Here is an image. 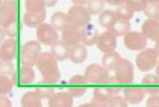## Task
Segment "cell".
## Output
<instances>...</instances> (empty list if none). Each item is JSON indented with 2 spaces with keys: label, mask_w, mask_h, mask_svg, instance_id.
Here are the masks:
<instances>
[{
  "label": "cell",
  "mask_w": 159,
  "mask_h": 107,
  "mask_svg": "<svg viewBox=\"0 0 159 107\" xmlns=\"http://www.w3.org/2000/svg\"><path fill=\"white\" fill-rule=\"evenodd\" d=\"M156 75H158L159 76V61H158V63H157V65H156Z\"/></svg>",
  "instance_id": "46"
},
{
  "label": "cell",
  "mask_w": 159,
  "mask_h": 107,
  "mask_svg": "<svg viewBox=\"0 0 159 107\" xmlns=\"http://www.w3.org/2000/svg\"><path fill=\"white\" fill-rule=\"evenodd\" d=\"M134 12H141L144 11L147 6V1L146 0H126V2Z\"/></svg>",
  "instance_id": "35"
},
{
  "label": "cell",
  "mask_w": 159,
  "mask_h": 107,
  "mask_svg": "<svg viewBox=\"0 0 159 107\" xmlns=\"http://www.w3.org/2000/svg\"><path fill=\"white\" fill-rule=\"evenodd\" d=\"M0 72H1V75H3V76H13L16 72L13 63H11V62H6V61H1Z\"/></svg>",
  "instance_id": "34"
},
{
  "label": "cell",
  "mask_w": 159,
  "mask_h": 107,
  "mask_svg": "<svg viewBox=\"0 0 159 107\" xmlns=\"http://www.w3.org/2000/svg\"><path fill=\"white\" fill-rule=\"evenodd\" d=\"M99 37L98 31L92 23L85 25L83 28H81V43L85 46H94L97 42Z\"/></svg>",
  "instance_id": "16"
},
{
  "label": "cell",
  "mask_w": 159,
  "mask_h": 107,
  "mask_svg": "<svg viewBox=\"0 0 159 107\" xmlns=\"http://www.w3.org/2000/svg\"><path fill=\"white\" fill-rule=\"evenodd\" d=\"M112 95L113 93L108 87L95 88L93 91V101L97 103L99 107H106V102Z\"/></svg>",
  "instance_id": "22"
},
{
  "label": "cell",
  "mask_w": 159,
  "mask_h": 107,
  "mask_svg": "<svg viewBox=\"0 0 159 107\" xmlns=\"http://www.w3.org/2000/svg\"><path fill=\"white\" fill-rule=\"evenodd\" d=\"M91 15L92 14L89 13L85 6L73 5L66 13L68 25L77 27V28H83L85 25L91 22Z\"/></svg>",
  "instance_id": "3"
},
{
  "label": "cell",
  "mask_w": 159,
  "mask_h": 107,
  "mask_svg": "<svg viewBox=\"0 0 159 107\" xmlns=\"http://www.w3.org/2000/svg\"><path fill=\"white\" fill-rule=\"evenodd\" d=\"M144 90L149 95L152 94H159V85H144Z\"/></svg>",
  "instance_id": "40"
},
{
  "label": "cell",
  "mask_w": 159,
  "mask_h": 107,
  "mask_svg": "<svg viewBox=\"0 0 159 107\" xmlns=\"http://www.w3.org/2000/svg\"><path fill=\"white\" fill-rule=\"evenodd\" d=\"M144 13L148 19H154L159 21V2H149L147 3Z\"/></svg>",
  "instance_id": "32"
},
{
  "label": "cell",
  "mask_w": 159,
  "mask_h": 107,
  "mask_svg": "<svg viewBox=\"0 0 159 107\" xmlns=\"http://www.w3.org/2000/svg\"><path fill=\"white\" fill-rule=\"evenodd\" d=\"M96 46H97L98 50L102 51L104 54L113 52L117 48V37L109 29H107L99 35Z\"/></svg>",
  "instance_id": "10"
},
{
  "label": "cell",
  "mask_w": 159,
  "mask_h": 107,
  "mask_svg": "<svg viewBox=\"0 0 159 107\" xmlns=\"http://www.w3.org/2000/svg\"><path fill=\"white\" fill-rule=\"evenodd\" d=\"M124 98L129 104H139L145 97V90L139 87H129L123 90Z\"/></svg>",
  "instance_id": "17"
},
{
  "label": "cell",
  "mask_w": 159,
  "mask_h": 107,
  "mask_svg": "<svg viewBox=\"0 0 159 107\" xmlns=\"http://www.w3.org/2000/svg\"><path fill=\"white\" fill-rule=\"evenodd\" d=\"M107 3H109V5L111 6H120V5H123V3L126 2V0H105Z\"/></svg>",
  "instance_id": "42"
},
{
  "label": "cell",
  "mask_w": 159,
  "mask_h": 107,
  "mask_svg": "<svg viewBox=\"0 0 159 107\" xmlns=\"http://www.w3.org/2000/svg\"><path fill=\"white\" fill-rule=\"evenodd\" d=\"M16 81H18V72H16L11 77L1 75L0 77V93L2 95H7L8 93H10L16 85Z\"/></svg>",
  "instance_id": "24"
},
{
  "label": "cell",
  "mask_w": 159,
  "mask_h": 107,
  "mask_svg": "<svg viewBox=\"0 0 159 107\" xmlns=\"http://www.w3.org/2000/svg\"><path fill=\"white\" fill-rule=\"evenodd\" d=\"M120 59H121V55L118 52H116V51L110 52V53H106V54H104V56H102V65L104 66L106 69H108L109 72H110V70H113V68L116 67V65H117L118 62L120 61Z\"/></svg>",
  "instance_id": "27"
},
{
  "label": "cell",
  "mask_w": 159,
  "mask_h": 107,
  "mask_svg": "<svg viewBox=\"0 0 159 107\" xmlns=\"http://www.w3.org/2000/svg\"><path fill=\"white\" fill-rule=\"evenodd\" d=\"M154 49H155V51L157 52V54L159 55V43H156V44H155Z\"/></svg>",
  "instance_id": "45"
},
{
  "label": "cell",
  "mask_w": 159,
  "mask_h": 107,
  "mask_svg": "<svg viewBox=\"0 0 159 107\" xmlns=\"http://www.w3.org/2000/svg\"><path fill=\"white\" fill-rule=\"evenodd\" d=\"M18 6L16 0H2L0 7V23L1 27H6L8 25L18 21Z\"/></svg>",
  "instance_id": "7"
},
{
  "label": "cell",
  "mask_w": 159,
  "mask_h": 107,
  "mask_svg": "<svg viewBox=\"0 0 159 107\" xmlns=\"http://www.w3.org/2000/svg\"><path fill=\"white\" fill-rule=\"evenodd\" d=\"M84 76L89 83L94 84H105L109 79V70L99 64H91L85 68Z\"/></svg>",
  "instance_id": "6"
},
{
  "label": "cell",
  "mask_w": 159,
  "mask_h": 107,
  "mask_svg": "<svg viewBox=\"0 0 159 107\" xmlns=\"http://www.w3.org/2000/svg\"><path fill=\"white\" fill-rule=\"evenodd\" d=\"M87 79L85 78L84 75H75V76L71 77L69 80V87L68 92L73 96V97H81L83 96L87 91Z\"/></svg>",
  "instance_id": "11"
},
{
  "label": "cell",
  "mask_w": 159,
  "mask_h": 107,
  "mask_svg": "<svg viewBox=\"0 0 159 107\" xmlns=\"http://www.w3.org/2000/svg\"><path fill=\"white\" fill-rule=\"evenodd\" d=\"M50 24L57 29L58 31H62L68 25V18L66 14L61 11L55 12L50 18Z\"/></svg>",
  "instance_id": "26"
},
{
  "label": "cell",
  "mask_w": 159,
  "mask_h": 107,
  "mask_svg": "<svg viewBox=\"0 0 159 107\" xmlns=\"http://www.w3.org/2000/svg\"><path fill=\"white\" fill-rule=\"evenodd\" d=\"M2 28H3V31H5L6 36H8L9 38H16L19 34L20 27H19L18 22H14V23H12V24L8 25V26L2 27Z\"/></svg>",
  "instance_id": "36"
},
{
  "label": "cell",
  "mask_w": 159,
  "mask_h": 107,
  "mask_svg": "<svg viewBox=\"0 0 159 107\" xmlns=\"http://www.w3.org/2000/svg\"><path fill=\"white\" fill-rule=\"evenodd\" d=\"M18 80L21 84H30L35 80V72L31 66H22L18 72Z\"/></svg>",
  "instance_id": "25"
},
{
  "label": "cell",
  "mask_w": 159,
  "mask_h": 107,
  "mask_svg": "<svg viewBox=\"0 0 159 107\" xmlns=\"http://www.w3.org/2000/svg\"><path fill=\"white\" fill-rule=\"evenodd\" d=\"M50 53L58 61H64L70 56V47L62 40H58L53 44H51Z\"/></svg>",
  "instance_id": "20"
},
{
  "label": "cell",
  "mask_w": 159,
  "mask_h": 107,
  "mask_svg": "<svg viewBox=\"0 0 159 107\" xmlns=\"http://www.w3.org/2000/svg\"><path fill=\"white\" fill-rule=\"evenodd\" d=\"M105 0H87L86 8L92 15H97L104 11Z\"/></svg>",
  "instance_id": "30"
},
{
  "label": "cell",
  "mask_w": 159,
  "mask_h": 107,
  "mask_svg": "<svg viewBox=\"0 0 159 107\" xmlns=\"http://www.w3.org/2000/svg\"><path fill=\"white\" fill-rule=\"evenodd\" d=\"M149 2H159V0H150ZM148 2V3H149Z\"/></svg>",
  "instance_id": "47"
},
{
  "label": "cell",
  "mask_w": 159,
  "mask_h": 107,
  "mask_svg": "<svg viewBox=\"0 0 159 107\" xmlns=\"http://www.w3.org/2000/svg\"><path fill=\"white\" fill-rule=\"evenodd\" d=\"M42 47L38 40H31L27 41L21 47L20 51V64L22 66H31L33 67L36 65L37 60L40 55Z\"/></svg>",
  "instance_id": "2"
},
{
  "label": "cell",
  "mask_w": 159,
  "mask_h": 107,
  "mask_svg": "<svg viewBox=\"0 0 159 107\" xmlns=\"http://www.w3.org/2000/svg\"><path fill=\"white\" fill-rule=\"evenodd\" d=\"M109 31L113 33L116 37H124L128 33L131 31V24L129 21H124L121 19H116V21L112 23Z\"/></svg>",
  "instance_id": "21"
},
{
  "label": "cell",
  "mask_w": 159,
  "mask_h": 107,
  "mask_svg": "<svg viewBox=\"0 0 159 107\" xmlns=\"http://www.w3.org/2000/svg\"><path fill=\"white\" fill-rule=\"evenodd\" d=\"M115 70V77L121 84H131L134 80V66L128 59H120Z\"/></svg>",
  "instance_id": "4"
},
{
  "label": "cell",
  "mask_w": 159,
  "mask_h": 107,
  "mask_svg": "<svg viewBox=\"0 0 159 107\" xmlns=\"http://www.w3.org/2000/svg\"><path fill=\"white\" fill-rule=\"evenodd\" d=\"M46 18V11L42 12H25L23 15V23L27 27H38L43 24Z\"/></svg>",
  "instance_id": "19"
},
{
  "label": "cell",
  "mask_w": 159,
  "mask_h": 107,
  "mask_svg": "<svg viewBox=\"0 0 159 107\" xmlns=\"http://www.w3.org/2000/svg\"><path fill=\"white\" fill-rule=\"evenodd\" d=\"M117 16H116L115 11L111 10H104L102 13L99 14V19H98V23L102 27L109 29V27L112 25V23L116 21Z\"/></svg>",
  "instance_id": "28"
},
{
  "label": "cell",
  "mask_w": 159,
  "mask_h": 107,
  "mask_svg": "<svg viewBox=\"0 0 159 107\" xmlns=\"http://www.w3.org/2000/svg\"><path fill=\"white\" fill-rule=\"evenodd\" d=\"M142 33L152 41L159 43V21L147 19L142 25Z\"/></svg>",
  "instance_id": "13"
},
{
  "label": "cell",
  "mask_w": 159,
  "mask_h": 107,
  "mask_svg": "<svg viewBox=\"0 0 159 107\" xmlns=\"http://www.w3.org/2000/svg\"><path fill=\"white\" fill-rule=\"evenodd\" d=\"M61 40L69 47L81 43V28L66 25V28L61 31Z\"/></svg>",
  "instance_id": "14"
},
{
  "label": "cell",
  "mask_w": 159,
  "mask_h": 107,
  "mask_svg": "<svg viewBox=\"0 0 159 107\" xmlns=\"http://www.w3.org/2000/svg\"><path fill=\"white\" fill-rule=\"evenodd\" d=\"M70 61L74 64H82L87 59V49L83 43L70 47Z\"/></svg>",
  "instance_id": "18"
},
{
  "label": "cell",
  "mask_w": 159,
  "mask_h": 107,
  "mask_svg": "<svg viewBox=\"0 0 159 107\" xmlns=\"http://www.w3.org/2000/svg\"><path fill=\"white\" fill-rule=\"evenodd\" d=\"M21 105L23 107H42V97L36 90L25 92L21 98Z\"/></svg>",
  "instance_id": "23"
},
{
  "label": "cell",
  "mask_w": 159,
  "mask_h": 107,
  "mask_svg": "<svg viewBox=\"0 0 159 107\" xmlns=\"http://www.w3.org/2000/svg\"><path fill=\"white\" fill-rule=\"evenodd\" d=\"M0 106L1 107H11L12 103L7 96L1 94V97H0Z\"/></svg>",
  "instance_id": "41"
},
{
  "label": "cell",
  "mask_w": 159,
  "mask_h": 107,
  "mask_svg": "<svg viewBox=\"0 0 159 107\" xmlns=\"http://www.w3.org/2000/svg\"><path fill=\"white\" fill-rule=\"evenodd\" d=\"M25 9L27 12H42L46 11L43 0H25Z\"/></svg>",
  "instance_id": "31"
},
{
  "label": "cell",
  "mask_w": 159,
  "mask_h": 107,
  "mask_svg": "<svg viewBox=\"0 0 159 107\" xmlns=\"http://www.w3.org/2000/svg\"><path fill=\"white\" fill-rule=\"evenodd\" d=\"M142 85H159L158 75H146L142 79Z\"/></svg>",
  "instance_id": "37"
},
{
  "label": "cell",
  "mask_w": 159,
  "mask_h": 107,
  "mask_svg": "<svg viewBox=\"0 0 159 107\" xmlns=\"http://www.w3.org/2000/svg\"><path fill=\"white\" fill-rule=\"evenodd\" d=\"M73 5H80V6H84L86 5L87 0H71Z\"/></svg>",
  "instance_id": "44"
},
{
  "label": "cell",
  "mask_w": 159,
  "mask_h": 107,
  "mask_svg": "<svg viewBox=\"0 0 159 107\" xmlns=\"http://www.w3.org/2000/svg\"><path fill=\"white\" fill-rule=\"evenodd\" d=\"M129 103L124 98V96H119L118 94L110 96L106 102V107H128Z\"/></svg>",
  "instance_id": "33"
},
{
  "label": "cell",
  "mask_w": 159,
  "mask_h": 107,
  "mask_svg": "<svg viewBox=\"0 0 159 107\" xmlns=\"http://www.w3.org/2000/svg\"><path fill=\"white\" fill-rule=\"evenodd\" d=\"M147 107H159V95L158 94H152L146 102Z\"/></svg>",
  "instance_id": "39"
},
{
  "label": "cell",
  "mask_w": 159,
  "mask_h": 107,
  "mask_svg": "<svg viewBox=\"0 0 159 107\" xmlns=\"http://www.w3.org/2000/svg\"><path fill=\"white\" fill-rule=\"evenodd\" d=\"M73 96L66 92H57L48 98L50 107H71L73 105Z\"/></svg>",
  "instance_id": "15"
},
{
  "label": "cell",
  "mask_w": 159,
  "mask_h": 107,
  "mask_svg": "<svg viewBox=\"0 0 159 107\" xmlns=\"http://www.w3.org/2000/svg\"><path fill=\"white\" fill-rule=\"evenodd\" d=\"M36 91H37V93L39 94V96L42 98H49L55 93L52 88H48V87H39L36 89Z\"/></svg>",
  "instance_id": "38"
},
{
  "label": "cell",
  "mask_w": 159,
  "mask_h": 107,
  "mask_svg": "<svg viewBox=\"0 0 159 107\" xmlns=\"http://www.w3.org/2000/svg\"><path fill=\"white\" fill-rule=\"evenodd\" d=\"M18 53V42L14 38H9L5 40L0 49V59L1 61L11 62L16 59Z\"/></svg>",
  "instance_id": "12"
},
{
  "label": "cell",
  "mask_w": 159,
  "mask_h": 107,
  "mask_svg": "<svg viewBox=\"0 0 159 107\" xmlns=\"http://www.w3.org/2000/svg\"><path fill=\"white\" fill-rule=\"evenodd\" d=\"M36 37L40 43L45 46H51L59 40V34L51 24L43 23L36 29Z\"/></svg>",
  "instance_id": "8"
},
{
  "label": "cell",
  "mask_w": 159,
  "mask_h": 107,
  "mask_svg": "<svg viewBox=\"0 0 159 107\" xmlns=\"http://www.w3.org/2000/svg\"><path fill=\"white\" fill-rule=\"evenodd\" d=\"M117 19H121L124 21H130L133 18L134 11L132 10V8L128 5V3H123L117 7V10L115 11Z\"/></svg>",
  "instance_id": "29"
},
{
  "label": "cell",
  "mask_w": 159,
  "mask_h": 107,
  "mask_svg": "<svg viewBox=\"0 0 159 107\" xmlns=\"http://www.w3.org/2000/svg\"><path fill=\"white\" fill-rule=\"evenodd\" d=\"M123 43L131 51H142L147 44V37L142 31H130L123 37Z\"/></svg>",
  "instance_id": "9"
},
{
  "label": "cell",
  "mask_w": 159,
  "mask_h": 107,
  "mask_svg": "<svg viewBox=\"0 0 159 107\" xmlns=\"http://www.w3.org/2000/svg\"><path fill=\"white\" fill-rule=\"evenodd\" d=\"M36 67L39 70L43 80L38 84H52L59 81L60 72L58 60L50 52L40 53L36 63Z\"/></svg>",
  "instance_id": "1"
},
{
  "label": "cell",
  "mask_w": 159,
  "mask_h": 107,
  "mask_svg": "<svg viewBox=\"0 0 159 107\" xmlns=\"http://www.w3.org/2000/svg\"><path fill=\"white\" fill-rule=\"evenodd\" d=\"M159 55L155 51L154 48L143 49L139 54L136 55V66L141 72H149L154 67H156L158 63Z\"/></svg>",
  "instance_id": "5"
},
{
  "label": "cell",
  "mask_w": 159,
  "mask_h": 107,
  "mask_svg": "<svg viewBox=\"0 0 159 107\" xmlns=\"http://www.w3.org/2000/svg\"><path fill=\"white\" fill-rule=\"evenodd\" d=\"M43 1H44L46 8L55 7V6L57 5V2H58V0H43Z\"/></svg>",
  "instance_id": "43"
}]
</instances>
